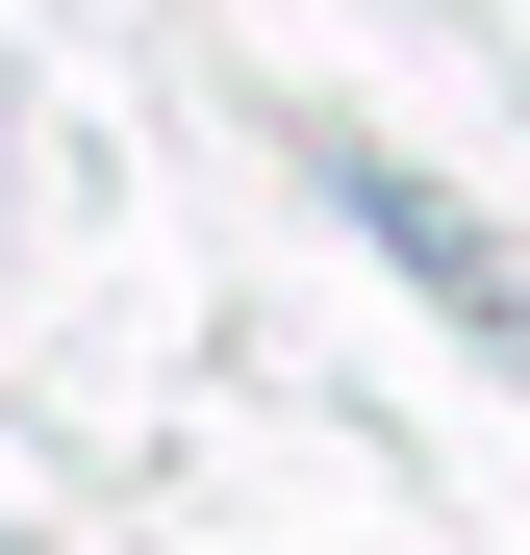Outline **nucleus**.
Segmentation results:
<instances>
[{
    "mask_svg": "<svg viewBox=\"0 0 530 555\" xmlns=\"http://www.w3.org/2000/svg\"><path fill=\"white\" fill-rule=\"evenodd\" d=\"M328 203H353V228H379V253L429 278V304H455V328L505 353V379H530V253H505L480 203H429V177H404V152H353V127H328Z\"/></svg>",
    "mask_w": 530,
    "mask_h": 555,
    "instance_id": "nucleus-1",
    "label": "nucleus"
}]
</instances>
